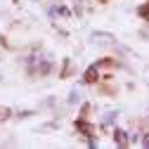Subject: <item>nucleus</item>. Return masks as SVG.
Returning a JSON list of instances; mask_svg holds the SVG:
<instances>
[{
  "label": "nucleus",
  "instance_id": "3",
  "mask_svg": "<svg viewBox=\"0 0 149 149\" xmlns=\"http://www.w3.org/2000/svg\"><path fill=\"white\" fill-rule=\"evenodd\" d=\"M95 78H97V69H88V73H85L83 81H85V83H92Z\"/></svg>",
  "mask_w": 149,
  "mask_h": 149
},
{
  "label": "nucleus",
  "instance_id": "4",
  "mask_svg": "<svg viewBox=\"0 0 149 149\" xmlns=\"http://www.w3.org/2000/svg\"><path fill=\"white\" fill-rule=\"evenodd\" d=\"M69 102H71V104L81 102V95H78V90H71V97H69Z\"/></svg>",
  "mask_w": 149,
  "mask_h": 149
},
{
  "label": "nucleus",
  "instance_id": "6",
  "mask_svg": "<svg viewBox=\"0 0 149 149\" xmlns=\"http://www.w3.org/2000/svg\"><path fill=\"white\" fill-rule=\"evenodd\" d=\"M3 118H5V116H0V121H3Z\"/></svg>",
  "mask_w": 149,
  "mask_h": 149
},
{
  "label": "nucleus",
  "instance_id": "5",
  "mask_svg": "<svg viewBox=\"0 0 149 149\" xmlns=\"http://www.w3.org/2000/svg\"><path fill=\"white\" fill-rule=\"evenodd\" d=\"M144 147H149V135H147V137H144Z\"/></svg>",
  "mask_w": 149,
  "mask_h": 149
},
{
  "label": "nucleus",
  "instance_id": "2",
  "mask_svg": "<svg viewBox=\"0 0 149 149\" xmlns=\"http://www.w3.org/2000/svg\"><path fill=\"white\" fill-rule=\"evenodd\" d=\"M114 137H116V142L123 147V144H128V137H125V133L123 130H114Z\"/></svg>",
  "mask_w": 149,
  "mask_h": 149
},
{
  "label": "nucleus",
  "instance_id": "1",
  "mask_svg": "<svg viewBox=\"0 0 149 149\" xmlns=\"http://www.w3.org/2000/svg\"><path fill=\"white\" fill-rule=\"evenodd\" d=\"M92 43H95V45H114L116 43V38H114V36H111V33H92Z\"/></svg>",
  "mask_w": 149,
  "mask_h": 149
}]
</instances>
